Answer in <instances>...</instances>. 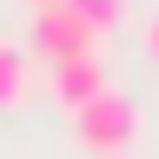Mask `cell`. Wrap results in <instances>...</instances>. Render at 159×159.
<instances>
[{"instance_id":"cell-7","label":"cell","mask_w":159,"mask_h":159,"mask_svg":"<svg viewBox=\"0 0 159 159\" xmlns=\"http://www.w3.org/2000/svg\"><path fill=\"white\" fill-rule=\"evenodd\" d=\"M47 7H66V0H27V13H47Z\"/></svg>"},{"instance_id":"cell-1","label":"cell","mask_w":159,"mask_h":159,"mask_svg":"<svg viewBox=\"0 0 159 159\" xmlns=\"http://www.w3.org/2000/svg\"><path fill=\"white\" fill-rule=\"evenodd\" d=\"M73 133H80V146H86L93 159H119L133 146V133H139V106L119 86H106L99 99H86V106L73 113Z\"/></svg>"},{"instance_id":"cell-2","label":"cell","mask_w":159,"mask_h":159,"mask_svg":"<svg viewBox=\"0 0 159 159\" xmlns=\"http://www.w3.org/2000/svg\"><path fill=\"white\" fill-rule=\"evenodd\" d=\"M33 53L47 60V66H66V60H99V33H93L80 13L47 7V13H33Z\"/></svg>"},{"instance_id":"cell-3","label":"cell","mask_w":159,"mask_h":159,"mask_svg":"<svg viewBox=\"0 0 159 159\" xmlns=\"http://www.w3.org/2000/svg\"><path fill=\"white\" fill-rule=\"evenodd\" d=\"M113 80H106V60H66V66H53V99L66 113H80L86 99H99Z\"/></svg>"},{"instance_id":"cell-8","label":"cell","mask_w":159,"mask_h":159,"mask_svg":"<svg viewBox=\"0 0 159 159\" xmlns=\"http://www.w3.org/2000/svg\"><path fill=\"white\" fill-rule=\"evenodd\" d=\"M119 159H126V152H119Z\"/></svg>"},{"instance_id":"cell-6","label":"cell","mask_w":159,"mask_h":159,"mask_svg":"<svg viewBox=\"0 0 159 159\" xmlns=\"http://www.w3.org/2000/svg\"><path fill=\"white\" fill-rule=\"evenodd\" d=\"M139 40H146V53H159V13L146 20V27H139Z\"/></svg>"},{"instance_id":"cell-4","label":"cell","mask_w":159,"mask_h":159,"mask_svg":"<svg viewBox=\"0 0 159 159\" xmlns=\"http://www.w3.org/2000/svg\"><path fill=\"white\" fill-rule=\"evenodd\" d=\"M27 47L20 40H0V106H20L27 99Z\"/></svg>"},{"instance_id":"cell-5","label":"cell","mask_w":159,"mask_h":159,"mask_svg":"<svg viewBox=\"0 0 159 159\" xmlns=\"http://www.w3.org/2000/svg\"><path fill=\"white\" fill-rule=\"evenodd\" d=\"M66 13H80L93 33H106V27H119V20H126V0H66Z\"/></svg>"}]
</instances>
